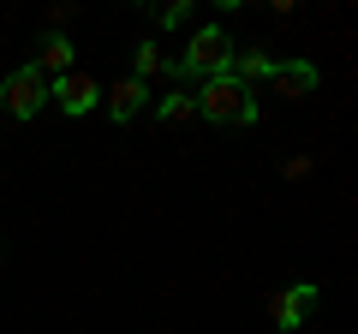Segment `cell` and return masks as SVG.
I'll return each mask as SVG.
<instances>
[{
	"label": "cell",
	"mask_w": 358,
	"mask_h": 334,
	"mask_svg": "<svg viewBox=\"0 0 358 334\" xmlns=\"http://www.w3.org/2000/svg\"><path fill=\"white\" fill-rule=\"evenodd\" d=\"M197 114L203 119H215V126H257V114H263V108H257V90H245L239 78H203V84H197Z\"/></svg>",
	"instance_id": "6da1fadb"
},
{
	"label": "cell",
	"mask_w": 358,
	"mask_h": 334,
	"mask_svg": "<svg viewBox=\"0 0 358 334\" xmlns=\"http://www.w3.org/2000/svg\"><path fill=\"white\" fill-rule=\"evenodd\" d=\"M233 66V36L227 24H203L192 42H185V54L173 60V78H221Z\"/></svg>",
	"instance_id": "7a4b0ae2"
},
{
	"label": "cell",
	"mask_w": 358,
	"mask_h": 334,
	"mask_svg": "<svg viewBox=\"0 0 358 334\" xmlns=\"http://www.w3.org/2000/svg\"><path fill=\"white\" fill-rule=\"evenodd\" d=\"M42 108H48V78H42L36 66L6 72V84H0V114L6 119H36Z\"/></svg>",
	"instance_id": "3957f363"
},
{
	"label": "cell",
	"mask_w": 358,
	"mask_h": 334,
	"mask_svg": "<svg viewBox=\"0 0 358 334\" xmlns=\"http://www.w3.org/2000/svg\"><path fill=\"white\" fill-rule=\"evenodd\" d=\"M48 102L60 108V114L84 119L90 108H102V84H96L90 72H66V78H48Z\"/></svg>",
	"instance_id": "277c9868"
},
{
	"label": "cell",
	"mask_w": 358,
	"mask_h": 334,
	"mask_svg": "<svg viewBox=\"0 0 358 334\" xmlns=\"http://www.w3.org/2000/svg\"><path fill=\"white\" fill-rule=\"evenodd\" d=\"M322 286L310 281H293V286H275V298H268V317H275V328H305V317L317 310Z\"/></svg>",
	"instance_id": "5b68a950"
},
{
	"label": "cell",
	"mask_w": 358,
	"mask_h": 334,
	"mask_svg": "<svg viewBox=\"0 0 358 334\" xmlns=\"http://www.w3.org/2000/svg\"><path fill=\"white\" fill-rule=\"evenodd\" d=\"M36 66L42 78H66V72H78V42L72 36H60V30H48V36H36Z\"/></svg>",
	"instance_id": "8992f818"
},
{
	"label": "cell",
	"mask_w": 358,
	"mask_h": 334,
	"mask_svg": "<svg viewBox=\"0 0 358 334\" xmlns=\"http://www.w3.org/2000/svg\"><path fill=\"white\" fill-rule=\"evenodd\" d=\"M102 102H108V119H114V126H131V119L150 108V84H138V78H120L114 90H102Z\"/></svg>",
	"instance_id": "52a82bcc"
},
{
	"label": "cell",
	"mask_w": 358,
	"mask_h": 334,
	"mask_svg": "<svg viewBox=\"0 0 358 334\" xmlns=\"http://www.w3.org/2000/svg\"><path fill=\"white\" fill-rule=\"evenodd\" d=\"M268 84H275V96H310L317 90V66L310 60H275Z\"/></svg>",
	"instance_id": "ba28073f"
},
{
	"label": "cell",
	"mask_w": 358,
	"mask_h": 334,
	"mask_svg": "<svg viewBox=\"0 0 358 334\" xmlns=\"http://www.w3.org/2000/svg\"><path fill=\"white\" fill-rule=\"evenodd\" d=\"M131 78H138V84H150V78H173V60L162 54V42H138V48H131Z\"/></svg>",
	"instance_id": "9c48e42d"
},
{
	"label": "cell",
	"mask_w": 358,
	"mask_h": 334,
	"mask_svg": "<svg viewBox=\"0 0 358 334\" xmlns=\"http://www.w3.org/2000/svg\"><path fill=\"white\" fill-rule=\"evenodd\" d=\"M155 114H162L167 126L192 119V114H197V90H173V96H162V102H155Z\"/></svg>",
	"instance_id": "30bf717a"
},
{
	"label": "cell",
	"mask_w": 358,
	"mask_h": 334,
	"mask_svg": "<svg viewBox=\"0 0 358 334\" xmlns=\"http://www.w3.org/2000/svg\"><path fill=\"white\" fill-rule=\"evenodd\" d=\"M162 24H167V30L192 24V0H173V6H162Z\"/></svg>",
	"instance_id": "8fae6325"
}]
</instances>
